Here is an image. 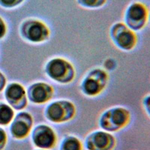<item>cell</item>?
<instances>
[{"label": "cell", "instance_id": "cell-1", "mask_svg": "<svg viewBox=\"0 0 150 150\" xmlns=\"http://www.w3.org/2000/svg\"><path fill=\"white\" fill-rule=\"evenodd\" d=\"M54 141L53 131L47 127H40L35 137V142L37 146L42 148L51 146Z\"/></svg>", "mask_w": 150, "mask_h": 150}, {"label": "cell", "instance_id": "cell-2", "mask_svg": "<svg viewBox=\"0 0 150 150\" xmlns=\"http://www.w3.org/2000/svg\"><path fill=\"white\" fill-rule=\"evenodd\" d=\"M67 70L66 63L60 59L53 60L49 66V73L50 75L55 79L60 80L63 77Z\"/></svg>", "mask_w": 150, "mask_h": 150}, {"label": "cell", "instance_id": "cell-15", "mask_svg": "<svg viewBox=\"0 0 150 150\" xmlns=\"http://www.w3.org/2000/svg\"><path fill=\"white\" fill-rule=\"evenodd\" d=\"M3 4L5 5H12L16 0H1Z\"/></svg>", "mask_w": 150, "mask_h": 150}, {"label": "cell", "instance_id": "cell-5", "mask_svg": "<svg viewBox=\"0 0 150 150\" xmlns=\"http://www.w3.org/2000/svg\"><path fill=\"white\" fill-rule=\"evenodd\" d=\"M46 28L40 23L33 24L28 30V36L30 40L38 42L43 39L46 35Z\"/></svg>", "mask_w": 150, "mask_h": 150}, {"label": "cell", "instance_id": "cell-14", "mask_svg": "<svg viewBox=\"0 0 150 150\" xmlns=\"http://www.w3.org/2000/svg\"><path fill=\"white\" fill-rule=\"evenodd\" d=\"M80 142L74 138H68L63 146V150H80Z\"/></svg>", "mask_w": 150, "mask_h": 150}, {"label": "cell", "instance_id": "cell-12", "mask_svg": "<svg viewBox=\"0 0 150 150\" xmlns=\"http://www.w3.org/2000/svg\"><path fill=\"white\" fill-rule=\"evenodd\" d=\"M129 14L132 19L139 20L144 16L145 11L141 5H134L131 6L129 11Z\"/></svg>", "mask_w": 150, "mask_h": 150}, {"label": "cell", "instance_id": "cell-7", "mask_svg": "<svg viewBox=\"0 0 150 150\" xmlns=\"http://www.w3.org/2000/svg\"><path fill=\"white\" fill-rule=\"evenodd\" d=\"M48 115L51 120L53 121L58 122L62 121L63 118L64 111L62 105L59 103H54L48 109Z\"/></svg>", "mask_w": 150, "mask_h": 150}, {"label": "cell", "instance_id": "cell-18", "mask_svg": "<svg viewBox=\"0 0 150 150\" xmlns=\"http://www.w3.org/2000/svg\"><path fill=\"white\" fill-rule=\"evenodd\" d=\"M4 33V27L2 24L0 23V37L3 35Z\"/></svg>", "mask_w": 150, "mask_h": 150}, {"label": "cell", "instance_id": "cell-17", "mask_svg": "<svg viewBox=\"0 0 150 150\" xmlns=\"http://www.w3.org/2000/svg\"><path fill=\"white\" fill-rule=\"evenodd\" d=\"M5 139V135H4V133L0 131V143L2 142L3 141H4Z\"/></svg>", "mask_w": 150, "mask_h": 150}, {"label": "cell", "instance_id": "cell-10", "mask_svg": "<svg viewBox=\"0 0 150 150\" xmlns=\"http://www.w3.org/2000/svg\"><path fill=\"white\" fill-rule=\"evenodd\" d=\"M118 42L121 46L128 48L132 46L134 42V37L130 32H123L118 38Z\"/></svg>", "mask_w": 150, "mask_h": 150}, {"label": "cell", "instance_id": "cell-6", "mask_svg": "<svg viewBox=\"0 0 150 150\" xmlns=\"http://www.w3.org/2000/svg\"><path fill=\"white\" fill-rule=\"evenodd\" d=\"M112 117L111 121L114 127H120L124 125L127 120V114L122 109L116 108L113 110L111 114H109Z\"/></svg>", "mask_w": 150, "mask_h": 150}, {"label": "cell", "instance_id": "cell-4", "mask_svg": "<svg viewBox=\"0 0 150 150\" xmlns=\"http://www.w3.org/2000/svg\"><path fill=\"white\" fill-rule=\"evenodd\" d=\"M50 88L45 84H38L32 90V99L38 103H43L46 101L50 96Z\"/></svg>", "mask_w": 150, "mask_h": 150}, {"label": "cell", "instance_id": "cell-13", "mask_svg": "<svg viewBox=\"0 0 150 150\" xmlns=\"http://www.w3.org/2000/svg\"><path fill=\"white\" fill-rule=\"evenodd\" d=\"M12 111L6 105H3L0 108V122L8 123L12 118Z\"/></svg>", "mask_w": 150, "mask_h": 150}, {"label": "cell", "instance_id": "cell-3", "mask_svg": "<svg viewBox=\"0 0 150 150\" xmlns=\"http://www.w3.org/2000/svg\"><path fill=\"white\" fill-rule=\"evenodd\" d=\"M92 139L94 150H108L112 141L108 134L101 132L96 133Z\"/></svg>", "mask_w": 150, "mask_h": 150}, {"label": "cell", "instance_id": "cell-9", "mask_svg": "<svg viewBox=\"0 0 150 150\" xmlns=\"http://www.w3.org/2000/svg\"><path fill=\"white\" fill-rule=\"evenodd\" d=\"M100 85L98 82L94 79H87L84 83L85 92L89 95H94L98 93Z\"/></svg>", "mask_w": 150, "mask_h": 150}, {"label": "cell", "instance_id": "cell-16", "mask_svg": "<svg viewBox=\"0 0 150 150\" xmlns=\"http://www.w3.org/2000/svg\"><path fill=\"white\" fill-rule=\"evenodd\" d=\"M97 0H84V2L88 5H94V4L96 2Z\"/></svg>", "mask_w": 150, "mask_h": 150}, {"label": "cell", "instance_id": "cell-8", "mask_svg": "<svg viewBox=\"0 0 150 150\" xmlns=\"http://www.w3.org/2000/svg\"><path fill=\"white\" fill-rule=\"evenodd\" d=\"M29 127L22 121H18L14 124L12 127V132L14 135L18 137L25 136L28 132Z\"/></svg>", "mask_w": 150, "mask_h": 150}, {"label": "cell", "instance_id": "cell-11", "mask_svg": "<svg viewBox=\"0 0 150 150\" xmlns=\"http://www.w3.org/2000/svg\"><path fill=\"white\" fill-rule=\"evenodd\" d=\"M24 91L22 87L18 84L12 85L7 91V95L9 98L13 100H17L23 95Z\"/></svg>", "mask_w": 150, "mask_h": 150}]
</instances>
